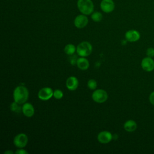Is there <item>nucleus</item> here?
Wrapping results in <instances>:
<instances>
[{
	"instance_id": "obj_19",
	"label": "nucleus",
	"mask_w": 154,
	"mask_h": 154,
	"mask_svg": "<svg viewBox=\"0 0 154 154\" xmlns=\"http://www.w3.org/2000/svg\"><path fill=\"white\" fill-rule=\"evenodd\" d=\"M87 87L90 90H95L97 87V82L93 79H91L87 82Z\"/></svg>"
},
{
	"instance_id": "obj_17",
	"label": "nucleus",
	"mask_w": 154,
	"mask_h": 154,
	"mask_svg": "<svg viewBox=\"0 0 154 154\" xmlns=\"http://www.w3.org/2000/svg\"><path fill=\"white\" fill-rule=\"evenodd\" d=\"M91 18L94 22H99L102 19V14L99 11H94L92 13Z\"/></svg>"
},
{
	"instance_id": "obj_1",
	"label": "nucleus",
	"mask_w": 154,
	"mask_h": 154,
	"mask_svg": "<svg viewBox=\"0 0 154 154\" xmlns=\"http://www.w3.org/2000/svg\"><path fill=\"white\" fill-rule=\"evenodd\" d=\"M13 96L14 101L19 104H23L27 101L28 99V90L26 87L23 85H18L14 88Z\"/></svg>"
},
{
	"instance_id": "obj_14",
	"label": "nucleus",
	"mask_w": 154,
	"mask_h": 154,
	"mask_svg": "<svg viewBox=\"0 0 154 154\" xmlns=\"http://www.w3.org/2000/svg\"><path fill=\"white\" fill-rule=\"evenodd\" d=\"M76 64L79 69L82 70H87L90 66L88 60L83 57H81L80 58H78L77 59Z\"/></svg>"
},
{
	"instance_id": "obj_10",
	"label": "nucleus",
	"mask_w": 154,
	"mask_h": 154,
	"mask_svg": "<svg viewBox=\"0 0 154 154\" xmlns=\"http://www.w3.org/2000/svg\"><path fill=\"white\" fill-rule=\"evenodd\" d=\"M79 85L78 79L74 76L69 77L66 82V85L67 88L70 91H74L77 89Z\"/></svg>"
},
{
	"instance_id": "obj_23",
	"label": "nucleus",
	"mask_w": 154,
	"mask_h": 154,
	"mask_svg": "<svg viewBox=\"0 0 154 154\" xmlns=\"http://www.w3.org/2000/svg\"><path fill=\"white\" fill-rule=\"evenodd\" d=\"M15 153L17 154H27L28 153V152L24 149H23L22 148H20V149H17Z\"/></svg>"
},
{
	"instance_id": "obj_12",
	"label": "nucleus",
	"mask_w": 154,
	"mask_h": 154,
	"mask_svg": "<svg viewBox=\"0 0 154 154\" xmlns=\"http://www.w3.org/2000/svg\"><path fill=\"white\" fill-rule=\"evenodd\" d=\"M22 112L26 117H31L34 114V108L31 103L25 102L22 106Z\"/></svg>"
},
{
	"instance_id": "obj_21",
	"label": "nucleus",
	"mask_w": 154,
	"mask_h": 154,
	"mask_svg": "<svg viewBox=\"0 0 154 154\" xmlns=\"http://www.w3.org/2000/svg\"><path fill=\"white\" fill-rule=\"evenodd\" d=\"M146 54L149 57H153L154 56V49L152 48H149L146 51Z\"/></svg>"
},
{
	"instance_id": "obj_9",
	"label": "nucleus",
	"mask_w": 154,
	"mask_h": 154,
	"mask_svg": "<svg viewBox=\"0 0 154 154\" xmlns=\"http://www.w3.org/2000/svg\"><path fill=\"white\" fill-rule=\"evenodd\" d=\"M100 9L105 13L112 12L115 8V4L112 0H102L100 4Z\"/></svg>"
},
{
	"instance_id": "obj_6",
	"label": "nucleus",
	"mask_w": 154,
	"mask_h": 154,
	"mask_svg": "<svg viewBox=\"0 0 154 154\" xmlns=\"http://www.w3.org/2000/svg\"><path fill=\"white\" fill-rule=\"evenodd\" d=\"M54 91L50 87H46L41 88L38 93V97L43 101L50 99L53 96Z\"/></svg>"
},
{
	"instance_id": "obj_18",
	"label": "nucleus",
	"mask_w": 154,
	"mask_h": 154,
	"mask_svg": "<svg viewBox=\"0 0 154 154\" xmlns=\"http://www.w3.org/2000/svg\"><path fill=\"white\" fill-rule=\"evenodd\" d=\"M20 104L14 101L11 103L10 105V109L14 112H19L20 111H22V107L20 106Z\"/></svg>"
},
{
	"instance_id": "obj_16",
	"label": "nucleus",
	"mask_w": 154,
	"mask_h": 154,
	"mask_svg": "<svg viewBox=\"0 0 154 154\" xmlns=\"http://www.w3.org/2000/svg\"><path fill=\"white\" fill-rule=\"evenodd\" d=\"M64 52L67 55H72L76 52V48L72 44H67L64 47Z\"/></svg>"
},
{
	"instance_id": "obj_20",
	"label": "nucleus",
	"mask_w": 154,
	"mask_h": 154,
	"mask_svg": "<svg viewBox=\"0 0 154 154\" xmlns=\"http://www.w3.org/2000/svg\"><path fill=\"white\" fill-rule=\"evenodd\" d=\"M53 96L57 99H60L63 97V93L61 90L57 89L54 91Z\"/></svg>"
},
{
	"instance_id": "obj_2",
	"label": "nucleus",
	"mask_w": 154,
	"mask_h": 154,
	"mask_svg": "<svg viewBox=\"0 0 154 154\" xmlns=\"http://www.w3.org/2000/svg\"><path fill=\"white\" fill-rule=\"evenodd\" d=\"M77 7L79 11L85 15L91 14L94 10V5L91 0H78Z\"/></svg>"
},
{
	"instance_id": "obj_25",
	"label": "nucleus",
	"mask_w": 154,
	"mask_h": 154,
	"mask_svg": "<svg viewBox=\"0 0 154 154\" xmlns=\"http://www.w3.org/2000/svg\"><path fill=\"white\" fill-rule=\"evenodd\" d=\"M4 153H13V152L12 151H10V150H7V151H5L4 152Z\"/></svg>"
},
{
	"instance_id": "obj_15",
	"label": "nucleus",
	"mask_w": 154,
	"mask_h": 154,
	"mask_svg": "<svg viewBox=\"0 0 154 154\" xmlns=\"http://www.w3.org/2000/svg\"><path fill=\"white\" fill-rule=\"evenodd\" d=\"M124 129L128 132H133L134 131L137 127V123L135 121L132 120H127L123 125Z\"/></svg>"
},
{
	"instance_id": "obj_3",
	"label": "nucleus",
	"mask_w": 154,
	"mask_h": 154,
	"mask_svg": "<svg viewBox=\"0 0 154 154\" xmlns=\"http://www.w3.org/2000/svg\"><path fill=\"white\" fill-rule=\"evenodd\" d=\"M93 50L91 43L88 42H82L78 44L76 47V53L80 57H85L90 55Z\"/></svg>"
},
{
	"instance_id": "obj_7",
	"label": "nucleus",
	"mask_w": 154,
	"mask_h": 154,
	"mask_svg": "<svg viewBox=\"0 0 154 154\" xmlns=\"http://www.w3.org/2000/svg\"><path fill=\"white\" fill-rule=\"evenodd\" d=\"M113 138L111 133L107 131H103L99 132L97 135V140L102 144H107L109 143Z\"/></svg>"
},
{
	"instance_id": "obj_24",
	"label": "nucleus",
	"mask_w": 154,
	"mask_h": 154,
	"mask_svg": "<svg viewBox=\"0 0 154 154\" xmlns=\"http://www.w3.org/2000/svg\"><path fill=\"white\" fill-rule=\"evenodd\" d=\"M149 100H150V103L154 105V91L152 92L150 95V97H149Z\"/></svg>"
},
{
	"instance_id": "obj_22",
	"label": "nucleus",
	"mask_w": 154,
	"mask_h": 154,
	"mask_svg": "<svg viewBox=\"0 0 154 154\" xmlns=\"http://www.w3.org/2000/svg\"><path fill=\"white\" fill-rule=\"evenodd\" d=\"M76 57L75 55H72V56L69 57V61H70V63L71 64L74 65V64H76V61H77L78 58Z\"/></svg>"
},
{
	"instance_id": "obj_5",
	"label": "nucleus",
	"mask_w": 154,
	"mask_h": 154,
	"mask_svg": "<svg viewBox=\"0 0 154 154\" xmlns=\"http://www.w3.org/2000/svg\"><path fill=\"white\" fill-rule=\"evenodd\" d=\"M28 136L24 133L17 134L13 139V144L17 148H23L28 143Z\"/></svg>"
},
{
	"instance_id": "obj_13",
	"label": "nucleus",
	"mask_w": 154,
	"mask_h": 154,
	"mask_svg": "<svg viewBox=\"0 0 154 154\" xmlns=\"http://www.w3.org/2000/svg\"><path fill=\"white\" fill-rule=\"evenodd\" d=\"M142 68L147 72H150L154 69V61L151 57H146L141 61Z\"/></svg>"
},
{
	"instance_id": "obj_8",
	"label": "nucleus",
	"mask_w": 154,
	"mask_h": 154,
	"mask_svg": "<svg viewBox=\"0 0 154 154\" xmlns=\"http://www.w3.org/2000/svg\"><path fill=\"white\" fill-rule=\"evenodd\" d=\"M88 22V19L86 15L79 14L78 15L74 20V25L77 28H83L87 26Z\"/></svg>"
},
{
	"instance_id": "obj_11",
	"label": "nucleus",
	"mask_w": 154,
	"mask_h": 154,
	"mask_svg": "<svg viewBox=\"0 0 154 154\" xmlns=\"http://www.w3.org/2000/svg\"><path fill=\"white\" fill-rule=\"evenodd\" d=\"M140 37V34L139 32L134 29L129 30L125 33L126 40L130 42H136L139 40Z\"/></svg>"
},
{
	"instance_id": "obj_4",
	"label": "nucleus",
	"mask_w": 154,
	"mask_h": 154,
	"mask_svg": "<svg viewBox=\"0 0 154 154\" xmlns=\"http://www.w3.org/2000/svg\"><path fill=\"white\" fill-rule=\"evenodd\" d=\"M92 99L97 103H103L108 99V94L106 91L103 89L95 90L91 95Z\"/></svg>"
}]
</instances>
